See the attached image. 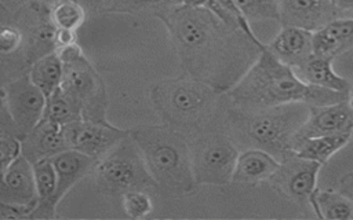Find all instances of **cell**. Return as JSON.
Wrapping results in <instances>:
<instances>
[{"label": "cell", "instance_id": "6da1fadb", "mask_svg": "<svg viewBox=\"0 0 353 220\" xmlns=\"http://www.w3.org/2000/svg\"><path fill=\"white\" fill-rule=\"evenodd\" d=\"M183 74L228 94L266 48L243 30L233 29L207 7L183 4L160 12Z\"/></svg>", "mask_w": 353, "mask_h": 220}, {"label": "cell", "instance_id": "7a4b0ae2", "mask_svg": "<svg viewBox=\"0 0 353 220\" xmlns=\"http://www.w3.org/2000/svg\"><path fill=\"white\" fill-rule=\"evenodd\" d=\"M349 94L305 82L295 70L265 48L241 80L228 92L230 104L261 110L288 103L325 106L347 99Z\"/></svg>", "mask_w": 353, "mask_h": 220}, {"label": "cell", "instance_id": "3957f363", "mask_svg": "<svg viewBox=\"0 0 353 220\" xmlns=\"http://www.w3.org/2000/svg\"><path fill=\"white\" fill-rule=\"evenodd\" d=\"M228 133L240 150L259 148L279 161L294 154V138L309 116V104L295 102L261 110L229 106Z\"/></svg>", "mask_w": 353, "mask_h": 220}, {"label": "cell", "instance_id": "277c9868", "mask_svg": "<svg viewBox=\"0 0 353 220\" xmlns=\"http://www.w3.org/2000/svg\"><path fill=\"white\" fill-rule=\"evenodd\" d=\"M226 95L188 74L164 78L149 92L161 121L186 136L210 129L221 114Z\"/></svg>", "mask_w": 353, "mask_h": 220}, {"label": "cell", "instance_id": "5b68a950", "mask_svg": "<svg viewBox=\"0 0 353 220\" xmlns=\"http://www.w3.org/2000/svg\"><path fill=\"white\" fill-rule=\"evenodd\" d=\"M130 136L138 144L159 190L168 197H185L200 187L194 179L188 136L168 125H137Z\"/></svg>", "mask_w": 353, "mask_h": 220}, {"label": "cell", "instance_id": "8992f818", "mask_svg": "<svg viewBox=\"0 0 353 220\" xmlns=\"http://www.w3.org/2000/svg\"><path fill=\"white\" fill-rule=\"evenodd\" d=\"M91 175L97 190L109 197H121L132 190L159 188L130 135L97 160Z\"/></svg>", "mask_w": 353, "mask_h": 220}, {"label": "cell", "instance_id": "52a82bcc", "mask_svg": "<svg viewBox=\"0 0 353 220\" xmlns=\"http://www.w3.org/2000/svg\"><path fill=\"white\" fill-rule=\"evenodd\" d=\"M63 63L62 89L80 107L83 120L108 121L109 96L105 82L79 44L57 51Z\"/></svg>", "mask_w": 353, "mask_h": 220}, {"label": "cell", "instance_id": "ba28073f", "mask_svg": "<svg viewBox=\"0 0 353 220\" xmlns=\"http://www.w3.org/2000/svg\"><path fill=\"white\" fill-rule=\"evenodd\" d=\"M193 175L199 186H226L232 183L240 153L228 132L203 131L188 136Z\"/></svg>", "mask_w": 353, "mask_h": 220}, {"label": "cell", "instance_id": "9c48e42d", "mask_svg": "<svg viewBox=\"0 0 353 220\" xmlns=\"http://www.w3.org/2000/svg\"><path fill=\"white\" fill-rule=\"evenodd\" d=\"M11 23L17 25L23 34V45L19 51L25 72L40 58L57 52L55 32L51 21L50 0H29L14 14Z\"/></svg>", "mask_w": 353, "mask_h": 220}, {"label": "cell", "instance_id": "30bf717a", "mask_svg": "<svg viewBox=\"0 0 353 220\" xmlns=\"http://www.w3.org/2000/svg\"><path fill=\"white\" fill-rule=\"evenodd\" d=\"M46 100V95L34 85L29 73L19 74L1 87V103L15 122L21 139L41 121Z\"/></svg>", "mask_w": 353, "mask_h": 220}, {"label": "cell", "instance_id": "8fae6325", "mask_svg": "<svg viewBox=\"0 0 353 220\" xmlns=\"http://www.w3.org/2000/svg\"><path fill=\"white\" fill-rule=\"evenodd\" d=\"M321 164L291 154L283 161L269 179V184L283 197L302 208L310 206V198L317 188V176Z\"/></svg>", "mask_w": 353, "mask_h": 220}, {"label": "cell", "instance_id": "7c38bea8", "mask_svg": "<svg viewBox=\"0 0 353 220\" xmlns=\"http://www.w3.org/2000/svg\"><path fill=\"white\" fill-rule=\"evenodd\" d=\"M63 135L68 148L98 160L120 140L127 138L130 129H121L109 121L77 120L63 125Z\"/></svg>", "mask_w": 353, "mask_h": 220}, {"label": "cell", "instance_id": "4fadbf2b", "mask_svg": "<svg viewBox=\"0 0 353 220\" xmlns=\"http://www.w3.org/2000/svg\"><path fill=\"white\" fill-rule=\"evenodd\" d=\"M345 132H353V110L347 99L325 106H309L307 120L296 132L294 147L309 138Z\"/></svg>", "mask_w": 353, "mask_h": 220}, {"label": "cell", "instance_id": "5bb4252c", "mask_svg": "<svg viewBox=\"0 0 353 220\" xmlns=\"http://www.w3.org/2000/svg\"><path fill=\"white\" fill-rule=\"evenodd\" d=\"M281 26L316 32L336 18L331 0H279Z\"/></svg>", "mask_w": 353, "mask_h": 220}, {"label": "cell", "instance_id": "9a60e30c", "mask_svg": "<svg viewBox=\"0 0 353 220\" xmlns=\"http://www.w3.org/2000/svg\"><path fill=\"white\" fill-rule=\"evenodd\" d=\"M37 201L33 164L21 154L1 170L0 202L37 205Z\"/></svg>", "mask_w": 353, "mask_h": 220}, {"label": "cell", "instance_id": "2e32d148", "mask_svg": "<svg viewBox=\"0 0 353 220\" xmlns=\"http://www.w3.org/2000/svg\"><path fill=\"white\" fill-rule=\"evenodd\" d=\"M266 48L283 63L299 69L313 55V32L281 26L280 32L266 44Z\"/></svg>", "mask_w": 353, "mask_h": 220}, {"label": "cell", "instance_id": "e0dca14e", "mask_svg": "<svg viewBox=\"0 0 353 220\" xmlns=\"http://www.w3.org/2000/svg\"><path fill=\"white\" fill-rule=\"evenodd\" d=\"M21 144L22 155L32 164L68 150L63 126L48 120H41L21 139Z\"/></svg>", "mask_w": 353, "mask_h": 220}, {"label": "cell", "instance_id": "ac0fdd59", "mask_svg": "<svg viewBox=\"0 0 353 220\" xmlns=\"http://www.w3.org/2000/svg\"><path fill=\"white\" fill-rule=\"evenodd\" d=\"M51 160L57 172V190L54 194V204L58 206V204L70 191V188L92 172L97 160L72 148L57 154Z\"/></svg>", "mask_w": 353, "mask_h": 220}, {"label": "cell", "instance_id": "d6986e66", "mask_svg": "<svg viewBox=\"0 0 353 220\" xmlns=\"http://www.w3.org/2000/svg\"><path fill=\"white\" fill-rule=\"evenodd\" d=\"M353 50V18H335L313 32V54L335 59Z\"/></svg>", "mask_w": 353, "mask_h": 220}, {"label": "cell", "instance_id": "ffe728a7", "mask_svg": "<svg viewBox=\"0 0 353 220\" xmlns=\"http://www.w3.org/2000/svg\"><path fill=\"white\" fill-rule=\"evenodd\" d=\"M280 161L265 150L245 148L240 150L233 170V183L259 184L269 182L277 170Z\"/></svg>", "mask_w": 353, "mask_h": 220}, {"label": "cell", "instance_id": "44dd1931", "mask_svg": "<svg viewBox=\"0 0 353 220\" xmlns=\"http://www.w3.org/2000/svg\"><path fill=\"white\" fill-rule=\"evenodd\" d=\"M332 60V58L313 54L303 66L294 70L307 84L349 94L352 82L334 72Z\"/></svg>", "mask_w": 353, "mask_h": 220}, {"label": "cell", "instance_id": "7402d4cb", "mask_svg": "<svg viewBox=\"0 0 353 220\" xmlns=\"http://www.w3.org/2000/svg\"><path fill=\"white\" fill-rule=\"evenodd\" d=\"M352 136H353V132L309 138L295 144L294 151L299 157H303L324 165L328 162V160L334 154H336L341 148H343L350 142Z\"/></svg>", "mask_w": 353, "mask_h": 220}, {"label": "cell", "instance_id": "603a6c76", "mask_svg": "<svg viewBox=\"0 0 353 220\" xmlns=\"http://www.w3.org/2000/svg\"><path fill=\"white\" fill-rule=\"evenodd\" d=\"M310 208L319 219L353 220V201L339 190L316 188L310 198Z\"/></svg>", "mask_w": 353, "mask_h": 220}, {"label": "cell", "instance_id": "cb8c5ba5", "mask_svg": "<svg viewBox=\"0 0 353 220\" xmlns=\"http://www.w3.org/2000/svg\"><path fill=\"white\" fill-rule=\"evenodd\" d=\"M28 73L34 85H37L47 98L62 84L63 63L59 55L52 52L37 59Z\"/></svg>", "mask_w": 353, "mask_h": 220}, {"label": "cell", "instance_id": "d4e9b609", "mask_svg": "<svg viewBox=\"0 0 353 220\" xmlns=\"http://www.w3.org/2000/svg\"><path fill=\"white\" fill-rule=\"evenodd\" d=\"M182 0H106L99 8L98 15L110 14H127L137 15L143 12H150L157 16L172 7L181 6Z\"/></svg>", "mask_w": 353, "mask_h": 220}, {"label": "cell", "instance_id": "484cf974", "mask_svg": "<svg viewBox=\"0 0 353 220\" xmlns=\"http://www.w3.org/2000/svg\"><path fill=\"white\" fill-rule=\"evenodd\" d=\"M41 120H48L63 126L69 122L83 120V116L73 99L62 89V87H58L50 96H47Z\"/></svg>", "mask_w": 353, "mask_h": 220}, {"label": "cell", "instance_id": "4316f807", "mask_svg": "<svg viewBox=\"0 0 353 220\" xmlns=\"http://www.w3.org/2000/svg\"><path fill=\"white\" fill-rule=\"evenodd\" d=\"M51 21L57 29L77 30L87 19V10L76 0H50Z\"/></svg>", "mask_w": 353, "mask_h": 220}, {"label": "cell", "instance_id": "83f0119b", "mask_svg": "<svg viewBox=\"0 0 353 220\" xmlns=\"http://www.w3.org/2000/svg\"><path fill=\"white\" fill-rule=\"evenodd\" d=\"M205 7L228 26L243 30L252 40L261 41L252 32L251 23L248 22V19L245 18V15L243 14V11L240 10L234 0H210Z\"/></svg>", "mask_w": 353, "mask_h": 220}, {"label": "cell", "instance_id": "f1b7e54d", "mask_svg": "<svg viewBox=\"0 0 353 220\" xmlns=\"http://www.w3.org/2000/svg\"><path fill=\"white\" fill-rule=\"evenodd\" d=\"M250 23L259 21L280 22L279 0H234Z\"/></svg>", "mask_w": 353, "mask_h": 220}, {"label": "cell", "instance_id": "f546056e", "mask_svg": "<svg viewBox=\"0 0 353 220\" xmlns=\"http://www.w3.org/2000/svg\"><path fill=\"white\" fill-rule=\"evenodd\" d=\"M123 210L128 217L142 219L153 210V202L145 190H132L121 197Z\"/></svg>", "mask_w": 353, "mask_h": 220}, {"label": "cell", "instance_id": "4dcf8cb0", "mask_svg": "<svg viewBox=\"0 0 353 220\" xmlns=\"http://www.w3.org/2000/svg\"><path fill=\"white\" fill-rule=\"evenodd\" d=\"M23 45V34L14 23H3L0 30V52L6 58L8 55L19 54Z\"/></svg>", "mask_w": 353, "mask_h": 220}, {"label": "cell", "instance_id": "1f68e13d", "mask_svg": "<svg viewBox=\"0 0 353 220\" xmlns=\"http://www.w3.org/2000/svg\"><path fill=\"white\" fill-rule=\"evenodd\" d=\"M22 154L21 139L8 132H0V165L4 170Z\"/></svg>", "mask_w": 353, "mask_h": 220}, {"label": "cell", "instance_id": "d6a6232c", "mask_svg": "<svg viewBox=\"0 0 353 220\" xmlns=\"http://www.w3.org/2000/svg\"><path fill=\"white\" fill-rule=\"evenodd\" d=\"M36 205H22V204H7L0 202V219L1 220H15V219H30V214Z\"/></svg>", "mask_w": 353, "mask_h": 220}, {"label": "cell", "instance_id": "836d02e7", "mask_svg": "<svg viewBox=\"0 0 353 220\" xmlns=\"http://www.w3.org/2000/svg\"><path fill=\"white\" fill-rule=\"evenodd\" d=\"M55 44H57V51H58L59 48H65V47L77 44V34H76V30L57 29V32H55Z\"/></svg>", "mask_w": 353, "mask_h": 220}, {"label": "cell", "instance_id": "e575fe53", "mask_svg": "<svg viewBox=\"0 0 353 220\" xmlns=\"http://www.w3.org/2000/svg\"><path fill=\"white\" fill-rule=\"evenodd\" d=\"M338 190L353 201V172H347L341 177L338 183Z\"/></svg>", "mask_w": 353, "mask_h": 220}, {"label": "cell", "instance_id": "d590c367", "mask_svg": "<svg viewBox=\"0 0 353 220\" xmlns=\"http://www.w3.org/2000/svg\"><path fill=\"white\" fill-rule=\"evenodd\" d=\"M77 3H80L88 12V15H94L98 14L99 8L103 6V3L106 0H76Z\"/></svg>", "mask_w": 353, "mask_h": 220}, {"label": "cell", "instance_id": "8d00e7d4", "mask_svg": "<svg viewBox=\"0 0 353 220\" xmlns=\"http://www.w3.org/2000/svg\"><path fill=\"white\" fill-rule=\"evenodd\" d=\"M338 12L353 10V0H331Z\"/></svg>", "mask_w": 353, "mask_h": 220}, {"label": "cell", "instance_id": "74e56055", "mask_svg": "<svg viewBox=\"0 0 353 220\" xmlns=\"http://www.w3.org/2000/svg\"><path fill=\"white\" fill-rule=\"evenodd\" d=\"M210 0H182V4L186 7H193V8H199V7H205L208 4Z\"/></svg>", "mask_w": 353, "mask_h": 220}, {"label": "cell", "instance_id": "f35d334b", "mask_svg": "<svg viewBox=\"0 0 353 220\" xmlns=\"http://www.w3.org/2000/svg\"><path fill=\"white\" fill-rule=\"evenodd\" d=\"M347 103H349V106H350L352 110H353V82H352V88H350L349 95H347Z\"/></svg>", "mask_w": 353, "mask_h": 220}]
</instances>
